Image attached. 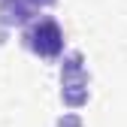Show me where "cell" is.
<instances>
[{"label": "cell", "instance_id": "cell-1", "mask_svg": "<svg viewBox=\"0 0 127 127\" xmlns=\"http://www.w3.org/2000/svg\"><path fill=\"white\" fill-rule=\"evenodd\" d=\"M21 45L42 61H55L64 52V30L52 15H39L21 30Z\"/></svg>", "mask_w": 127, "mask_h": 127}, {"label": "cell", "instance_id": "cell-2", "mask_svg": "<svg viewBox=\"0 0 127 127\" xmlns=\"http://www.w3.org/2000/svg\"><path fill=\"white\" fill-rule=\"evenodd\" d=\"M88 85L91 76L85 70V58L82 52H67L61 61V100L67 103L70 109H79L88 103Z\"/></svg>", "mask_w": 127, "mask_h": 127}, {"label": "cell", "instance_id": "cell-3", "mask_svg": "<svg viewBox=\"0 0 127 127\" xmlns=\"http://www.w3.org/2000/svg\"><path fill=\"white\" fill-rule=\"evenodd\" d=\"M58 0H0V36L12 27H24L36 21L39 9L55 6Z\"/></svg>", "mask_w": 127, "mask_h": 127}]
</instances>
